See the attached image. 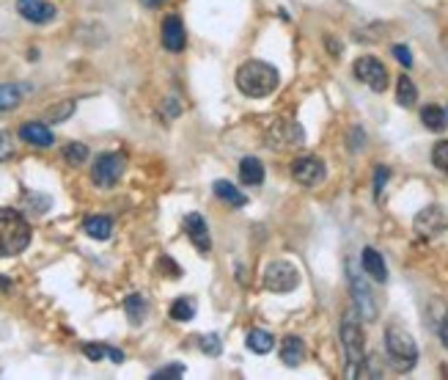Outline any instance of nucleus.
<instances>
[{
    "mask_svg": "<svg viewBox=\"0 0 448 380\" xmlns=\"http://www.w3.org/2000/svg\"><path fill=\"white\" fill-rule=\"evenodd\" d=\"M237 86L251 99H264L281 86V75L267 61H245L237 69Z\"/></svg>",
    "mask_w": 448,
    "mask_h": 380,
    "instance_id": "nucleus-1",
    "label": "nucleus"
},
{
    "mask_svg": "<svg viewBox=\"0 0 448 380\" xmlns=\"http://www.w3.org/2000/svg\"><path fill=\"white\" fill-rule=\"evenodd\" d=\"M31 224L25 221L22 212L0 207V259L3 256H17L31 245Z\"/></svg>",
    "mask_w": 448,
    "mask_h": 380,
    "instance_id": "nucleus-2",
    "label": "nucleus"
},
{
    "mask_svg": "<svg viewBox=\"0 0 448 380\" xmlns=\"http://www.w3.org/2000/svg\"><path fill=\"white\" fill-rule=\"evenodd\" d=\"M341 344H344V356H347V375L350 378H360L363 364H366V336L360 328V314L347 312L341 320Z\"/></svg>",
    "mask_w": 448,
    "mask_h": 380,
    "instance_id": "nucleus-3",
    "label": "nucleus"
},
{
    "mask_svg": "<svg viewBox=\"0 0 448 380\" xmlns=\"http://www.w3.org/2000/svg\"><path fill=\"white\" fill-rule=\"evenodd\" d=\"M385 356H388V361H391V367L396 372L407 375L418 364V344L404 328L388 326L385 328Z\"/></svg>",
    "mask_w": 448,
    "mask_h": 380,
    "instance_id": "nucleus-4",
    "label": "nucleus"
},
{
    "mask_svg": "<svg viewBox=\"0 0 448 380\" xmlns=\"http://www.w3.org/2000/svg\"><path fill=\"white\" fill-rule=\"evenodd\" d=\"M124 168H127V154L124 152H105L91 166V182L96 188H113L124 177Z\"/></svg>",
    "mask_w": 448,
    "mask_h": 380,
    "instance_id": "nucleus-5",
    "label": "nucleus"
},
{
    "mask_svg": "<svg viewBox=\"0 0 448 380\" xmlns=\"http://www.w3.org/2000/svg\"><path fill=\"white\" fill-rule=\"evenodd\" d=\"M347 276H350V292H352V300H355V309H358L360 320L366 323H374L377 320V300H374V292L371 286L366 284V276L358 270V265L352 259H347Z\"/></svg>",
    "mask_w": 448,
    "mask_h": 380,
    "instance_id": "nucleus-6",
    "label": "nucleus"
},
{
    "mask_svg": "<svg viewBox=\"0 0 448 380\" xmlns=\"http://www.w3.org/2000/svg\"><path fill=\"white\" fill-rule=\"evenodd\" d=\"M300 270L294 268V262H289V259H275V262H269L267 270H264V286H267L269 292H292V289H297L300 286Z\"/></svg>",
    "mask_w": 448,
    "mask_h": 380,
    "instance_id": "nucleus-7",
    "label": "nucleus"
},
{
    "mask_svg": "<svg viewBox=\"0 0 448 380\" xmlns=\"http://www.w3.org/2000/svg\"><path fill=\"white\" fill-rule=\"evenodd\" d=\"M355 78L360 83H366L371 92H377V94H382L388 89V69L374 55H363V58L355 61Z\"/></svg>",
    "mask_w": 448,
    "mask_h": 380,
    "instance_id": "nucleus-8",
    "label": "nucleus"
},
{
    "mask_svg": "<svg viewBox=\"0 0 448 380\" xmlns=\"http://www.w3.org/2000/svg\"><path fill=\"white\" fill-rule=\"evenodd\" d=\"M324 174H327V168H324V163L314 157V154H303V157H297L294 163H292V177H294V182H300L303 188H316L322 180H324Z\"/></svg>",
    "mask_w": 448,
    "mask_h": 380,
    "instance_id": "nucleus-9",
    "label": "nucleus"
},
{
    "mask_svg": "<svg viewBox=\"0 0 448 380\" xmlns=\"http://www.w3.org/2000/svg\"><path fill=\"white\" fill-rule=\"evenodd\" d=\"M17 11L22 20L33 22V25H47L58 17V8L47 0H17Z\"/></svg>",
    "mask_w": 448,
    "mask_h": 380,
    "instance_id": "nucleus-10",
    "label": "nucleus"
},
{
    "mask_svg": "<svg viewBox=\"0 0 448 380\" xmlns=\"http://www.w3.org/2000/svg\"><path fill=\"white\" fill-rule=\"evenodd\" d=\"M303 138H306L303 127L297 122H286V119L275 122L267 133L269 146H297V143H303Z\"/></svg>",
    "mask_w": 448,
    "mask_h": 380,
    "instance_id": "nucleus-11",
    "label": "nucleus"
},
{
    "mask_svg": "<svg viewBox=\"0 0 448 380\" xmlns=\"http://www.w3.org/2000/svg\"><path fill=\"white\" fill-rule=\"evenodd\" d=\"M443 226H446V212H443L440 207H426V210H421L418 218H415V232L424 240L438 238Z\"/></svg>",
    "mask_w": 448,
    "mask_h": 380,
    "instance_id": "nucleus-12",
    "label": "nucleus"
},
{
    "mask_svg": "<svg viewBox=\"0 0 448 380\" xmlns=\"http://www.w3.org/2000/svg\"><path fill=\"white\" fill-rule=\"evenodd\" d=\"M187 45V34H184V22L179 14H168L163 20V48L168 52H181Z\"/></svg>",
    "mask_w": 448,
    "mask_h": 380,
    "instance_id": "nucleus-13",
    "label": "nucleus"
},
{
    "mask_svg": "<svg viewBox=\"0 0 448 380\" xmlns=\"http://www.w3.org/2000/svg\"><path fill=\"white\" fill-rule=\"evenodd\" d=\"M184 232H187V238L193 240V245H195L201 254H207V251L212 248L209 226H207L204 215H198V212H190V215H184Z\"/></svg>",
    "mask_w": 448,
    "mask_h": 380,
    "instance_id": "nucleus-14",
    "label": "nucleus"
},
{
    "mask_svg": "<svg viewBox=\"0 0 448 380\" xmlns=\"http://www.w3.org/2000/svg\"><path fill=\"white\" fill-rule=\"evenodd\" d=\"M360 265H363V273L368 279H374L377 284H385L388 282V268H385V259L377 248H363L360 254Z\"/></svg>",
    "mask_w": 448,
    "mask_h": 380,
    "instance_id": "nucleus-15",
    "label": "nucleus"
},
{
    "mask_svg": "<svg viewBox=\"0 0 448 380\" xmlns=\"http://www.w3.org/2000/svg\"><path fill=\"white\" fill-rule=\"evenodd\" d=\"M20 138L25 143H31V146H52L55 143L52 130L47 124H42V122H25L20 127Z\"/></svg>",
    "mask_w": 448,
    "mask_h": 380,
    "instance_id": "nucleus-16",
    "label": "nucleus"
},
{
    "mask_svg": "<svg viewBox=\"0 0 448 380\" xmlns=\"http://www.w3.org/2000/svg\"><path fill=\"white\" fill-rule=\"evenodd\" d=\"M281 361L286 364V367H300L303 361H306V344H303V339L300 336H286L283 342H281Z\"/></svg>",
    "mask_w": 448,
    "mask_h": 380,
    "instance_id": "nucleus-17",
    "label": "nucleus"
},
{
    "mask_svg": "<svg viewBox=\"0 0 448 380\" xmlns=\"http://www.w3.org/2000/svg\"><path fill=\"white\" fill-rule=\"evenodd\" d=\"M239 180H242L245 185H251V188L262 185V182H264V163H262L259 157H245V160L239 163Z\"/></svg>",
    "mask_w": 448,
    "mask_h": 380,
    "instance_id": "nucleus-18",
    "label": "nucleus"
},
{
    "mask_svg": "<svg viewBox=\"0 0 448 380\" xmlns=\"http://www.w3.org/2000/svg\"><path fill=\"white\" fill-rule=\"evenodd\" d=\"M83 232L89 235L91 240H107L113 235V221L107 215H89L83 221Z\"/></svg>",
    "mask_w": 448,
    "mask_h": 380,
    "instance_id": "nucleus-19",
    "label": "nucleus"
},
{
    "mask_svg": "<svg viewBox=\"0 0 448 380\" xmlns=\"http://www.w3.org/2000/svg\"><path fill=\"white\" fill-rule=\"evenodd\" d=\"M212 190H215V196H218L221 201L231 204V207H245V204H248V196L239 188H234L228 180H218V182L212 185Z\"/></svg>",
    "mask_w": 448,
    "mask_h": 380,
    "instance_id": "nucleus-20",
    "label": "nucleus"
},
{
    "mask_svg": "<svg viewBox=\"0 0 448 380\" xmlns=\"http://www.w3.org/2000/svg\"><path fill=\"white\" fill-rule=\"evenodd\" d=\"M245 344H248V350L251 353H256V356H267L269 350L275 347V336L269 331H262V328H253V331L245 336Z\"/></svg>",
    "mask_w": 448,
    "mask_h": 380,
    "instance_id": "nucleus-21",
    "label": "nucleus"
},
{
    "mask_svg": "<svg viewBox=\"0 0 448 380\" xmlns=\"http://www.w3.org/2000/svg\"><path fill=\"white\" fill-rule=\"evenodd\" d=\"M124 314H127V320H130L133 326H140V323L146 320V314H149L146 298H143V295H127V298H124Z\"/></svg>",
    "mask_w": 448,
    "mask_h": 380,
    "instance_id": "nucleus-22",
    "label": "nucleus"
},
{
    "mask_svg": "<svg viewBox=\"0 0 448 380\" xmlns=\"http://www.w3.org/2000/svg\"><path fill=\"white\" fill-rule=\"evenodd\" d=\"M421 122H424V127H426V130L440 133V130L446 127L448 116L440 105H426V108H421Z\"/></svg>",
    "mask_w": 448,
    "mask_h": 380,
    "instance_id": "nucleus-23",
    "label": "nucleus"
},
{
    "mask_svg": "<svg viewBox=\"0 0 448 380\" xmlns=\"http://www.w3.org/2000/svg\"><path fill=\"white\" fill-rule=\"evenodd\" d=\"M396 102L402 105V108H412L415 102H418V89H415V83L402 75L399 80H396Z\"/></svg>",
    "mask_w": 448,
    "mask_h": 380,
    "instance_id": "nucleus-24",
    "label": "nucleus"
},
{
    "mask_svg": "<svg viewBox=\"0 0 448 380\" xmlns=\"http://www.w3.org/2000/svg\"><path fill=\"white\" fill-rule=\"evenodd\" d=\"M22 102V89L11 86V83H0V113L3 110H14Z\"/></svg>",
    "mask_w": 448,
    "mask_h": 380,
    "instance_id": "nucleus-25",
    "label": "nucleus"
},
{
    "mask_svg": "<svg viewBox=\"0 0 448 380\" xmlns=\"http://www.w3.org/2000/svg\"><path fill=\"white\" fill-rule=\"evenodd\" d=\"M195 317V300L193 298H179V300H174V306H171V320H177V323H190Z\"/></svg>",
    "mask_w": 448,
    "mask_h": 380,
    "instance_id": "nucleus-26",
    "label": "nucleus"
},
{
    "mask_svg": "<svg viewBox=\"0 0 448 380\" xmlns=\"http://www.w3.org/2000/svg\"><path fill=\"white\" fill-rule=\"evenodd\" d=\"M64 157H66L69 166H83V163L89 160V146L80 141L66 143V146H64Z\"/></svg>",
    "mask_w": 448,
    "mask_h": 380,
    "instance_id": "nucleus-27",
    "label": "nucleus"
},
{
    "mask_svg": "<svg viewBox=\"0 0 448 380\" xmlns=\"http://www.w3.org/2000/svg\"><path fill=\"white\" fill-rule=\"evenodd\" d=\"M201 350H204L207 356L218 358V356L223 353V342H221V336H215V333H204V336H201Z\"/></svg>",
    "mask_w": 448,
    "mask_h": 380,
    "instance_id": "nucleus-28",
    "label": "nucleus"
},
{
    "mask_svg": "<svg viewBox=\"0 0 448 380\" xmlns=\"http://www.w3.org/2000/svg\"><path fill=\"white\" fill-rule=\"evenodd\" d=\"M75 113V102L72 99H66V102H61V105H55L52 110H50V124H58V122H64V119H69Z\"/></svg>",
    "mask_w": 448,
    "mask_h": 380,
    "instance_id": "nucleus-29",
    "label": "nucleus"
},
{
    "mask_svg": "<svg viewBox=\"0 0 448 380\" xmlns=\"http://www.w3.org/2000/svg\"><path fill=\"white\" fill-rule=\"evenodd\" d=\"M184 378V364H168V367H163V370H157L151 380H179Z\"/></svg>",
    "mask_w": 448,
    "mask_h": 380,
    "instance_id": "nucleus-30",
    "label": "nucleus"
},
{
    "mask_svg": "<svg viewBox=\"0 0 448 380\" xmlns=\"http://www.w3.org/2000/svg\"><path fill=\"white\" fill-rule=\"evenodd\" d=\"M432 163H435V168L448 171V141L435 143V149H432Z\"/></svg>",
    "mask_w": 448,
    "mask_h": 380,
    "instance_id": "nucleus-31",
    "label": "nucleus"
},
{
    "mask_svg": "<svg viewBox=\"0 0 448 380\" xmlns=\"http://www.w3.org/2000/svg\"><path fill=\"white\" fill-rule=\"evenodd\" d=\"M83 356H86L89 361H102V358L107 356V344H96V342H89V344H83Z\"/></svg>",
    "mask_w": 448,
    "mask_h": 380,
    "instance_id": "nucleus-32",
    "label": "nucleus"
},
{
    "mask_svg": "<svg viewBox=\"0 0 448 380\" xmlns=\"http://www.w3.org/2000/svg\"><path fill=\"white\" fill-rule=\"evenodd\" d=\"M388 180H391V171H388L385 166H380V168L374 171V196H377V198L382 196V188H385Z\"/></svg>",
    "mask_w": 448,
    "mask_h": 380,
    "instance_id": "nucleus-33",
    "label": "nucleus"
},
{
    "mask_svg": "<svg viewBox=\"0 0 448 380\" xmlns=\"http://www.w3.org/2000/svg\"><path fill=\"white\" fill-rule=\"evenodd\" d=\"M11 154H14V138L6 130H0V163L8 160Z\"/></svg>",
    "mask_w": 448,
    "mask_h": 380,
    "instance_id": "nucleus-34",
    "label": "nucleus"
},
{
    "mask_svg": "<svg viewBox=\"0 0 448 380\" xmlns=\"http://www.w3.org/2000/svg\"><path fill=\"white\" fill-rule=\"evenodd\" d=\"M25 201H28V207H31V210H36V212H45L47 207H50V198H45L42 193H31Z\"/></svg>",
    "mask_w": 448,
    "mask_h": 380,
    "instance_id": "nucleus-35",
    "label": "nucleus"
},
{
    "mask_svg": "<svg viewBox=\"0 0 448 380\" xmlns=\"http://www.w3.org/2000/svg\"><path fill=\"white\" fill-rule=\"evenodd\" d=\"M394 55L399 58V64H402L404 69H410V66H412V52L404 48V45H396V48H394Z\"/></svg>",
    "mask_w": 448,
    "mask_h": 380,
    "instance_id": "nucleus-36",
    "label": "nucleus"
},
{
    "mask_svg": "<svg viewBox=\"0 0 448 380\" xmlns=\"http://www.w3.org/2000/svg\"><path fill=\"white\" fill-rule=\"evenodd\" d=\"M160 270H163V273H171V276H181V270L174 265L171 256H163V259H160Z\"/></svg>",
    "mask_w": 448,
    "mask_h": 380,
    "instance_id": "nucleus-37",
    "label": "nucleus"
},
{
    "mask_svg": "<svg viewBox=\"0 0 448 380\" xmlns=\"http://www.w3.org/2000/svg\"><path fill=\"white\" fill-rule=\"evenodd\" d=\"M165 113H168L171 119H174V116H179V113H181L179 99H174V96H171V99H165Z\"/></svg>",
    "mask_w": 448,
    "mask_h": 380,
    "instance_id": "nucleus-38",
    "label": "nucleus"
},
{
    "mask_svg": "<svg viewBox=\"0 0 448 380\" xmlns=\"http://www.w3.org/2000/svg\"><path fill=\"white\" fill-rule=\"evenodd\" d=\"M107 358H110V361H116V364H121V361H124V353H121V350H116V347H107Z\"/></svg>",
    "mask_w": 448,
    "mask_h": 380,
    "instance_id": "nucleus-39",
    "label": "nucleus"
},
{
    "mask_svg": "<svg viewBox=\"0 0 448 380\" xmlns=\"http://www.w3.org/2000/svg\"><path fill=\"white\" fill-rule=\"evenodd\" d=\"M140 3H143L146 8H160V6L165 3V0H140Z\"/></svg>",
    "mask_w": 448,
    "mask_h": 380,
    "instance_id": "nucleus-40",
    "label": "nucleus"
},
{
    "mask_svg": "<svg viewBox=\"0 0 448 380\" xmlns=\"http://www.w3.org/2000/svg\"><path fill=\"white\" fill-rule=\"evenodd\" d=\"M0 289H3V292H8V289H11V279H6V276H0Z\"/></svg>",
    "mask_w": 448,
    "mask_h": 380,
    "instance_id": "nucleus-41",
    "label": "nucleus"
},
{
    "mask_svg": "<svg viewBox=\"0 0 448 380\" xmlns=\"http://www.w3.org/2000/svg\"><path fill=\"white\" fill-rule=\"evenodd\" d=\"M446 116H448V113H446Z\"/></svg>",
    "mask_w": 448,
    "mask_h": 380,
    "instance_id": "nucleus-42",
    "label": "nucleus"
}]
</instances>
